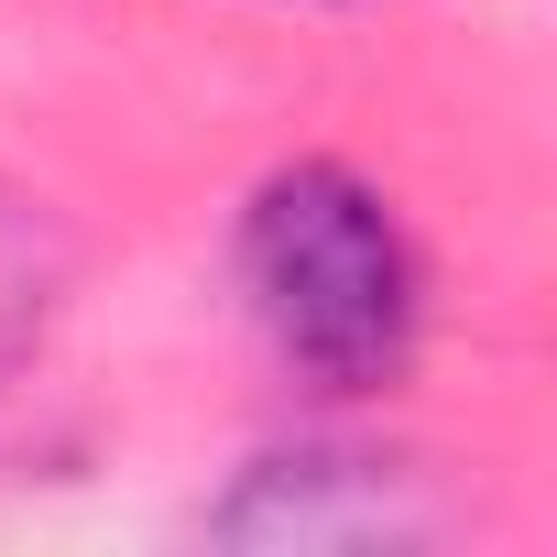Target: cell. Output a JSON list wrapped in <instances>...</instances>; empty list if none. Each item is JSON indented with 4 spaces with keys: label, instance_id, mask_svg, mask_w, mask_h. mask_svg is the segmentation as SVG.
<instances>
[{
    "label": "cell",
    "instance_id": "1",
    "mask_svg": "<svg viewBox=\"0 0 557 557\" xmlns=\"http://www.w3.org/2000/svg\"><path fill=\"white\" fill-rule=\"evenodd\" d=\"M230 262H240V307H251L262 350L285 361V383H307L329 405H372L416 372L426 262L361 164H329V153L273 164L240 208Z\"/></svg>",
    "mask_w": 557,
    "mask_h": 557
},
{
    "label": "cell",
    "instance_id": "2",
    "mask_svg": "<svg viewBox=\"0 0 557 557\" xmlns=\"http://www.w3.org/2000/svg\"><path fill=\"white\" fill-rule=\"evenodd\" d=\"M219 535H262V546H339V535H426V513L405 503L394 459L361 448H285L251 459V481L219 503Z\"/></svg>",
    "mask_w": 557,
    "mask_h": 557
}]
</instances>
